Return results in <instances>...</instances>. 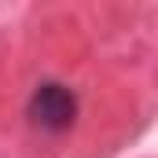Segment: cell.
<instances>
[{
	"label": "cell",
	"instance_id": "cell-1",
	"mask_svg": "<svg viewBox=\"0 0 158 158\" xmlns=\"http://www.w3.org/2000/svg\"><path fill=\"white\" fill-rule=\"evenodd\" d=\"M81 114L77 92L63 81H40L26 99V118L40 132H66Z\"/></svg>",
	"mask_w": 158,
	"mask_h": 158
}]
</instances>
